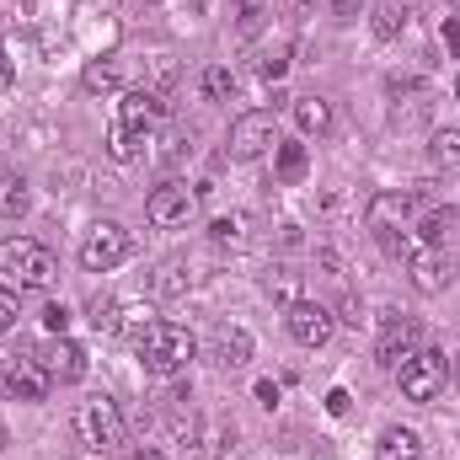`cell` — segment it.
<instances>
[{
	"mask_svg": "<svg viewBox=\"0 0 460 460\" xmlns=\"http://www.w3.org/2000/svg\"><path fill=\"white\" fill-rule=\"evenodd\" d=\"M54 273H59V262H54V252H49L43 241H32V235L0 241V289H11V295L49 289Z\"/></svg>",
	"mask_w": 460,
	"mask_h": 460,
	"instance_id": "6da1fadb",
	"label": "cell"
},
{
	"mask_svg": "<svg viewBox=\"0 0 460 460\" xmlns=\"http://www.w3.org/2000/svg\"><path fill=\"white\" fill-rule=\"evenodd\" d=\"M193 332L188 327H177V322H145V332H139V364L150 369V375H161V380H172V375H182L188 369V358H193Z\"/></svg>",
	"mask_w": 460,
	"mask_h": 460,
	"instance_id": "7a4b0ae2",
	"label": "cell"
},
{
	"mask_svg": "<svg viewBox=\"0 0 460 460\" xmlns=\"http://www.w3.org/2000/svg\"><path fill=\"white\" fill-rule=\"evenodd\" d=\"M70 429H75L81 450H92V456H102V450H118V445H123V412H118V402H108V396L81 402L75 418H70Z\"/></svg>",
	"mask_w": 460,
	"mask_h": 460,
	"instance_id": "3957f363",
	"label": "cell"
},
{
	"mask_svg": "<svg viewBox=\"0 0 460 460\" xmlns=\"http://www.w3.org/2000/svg\"><path fill=\"white\" fill-rule=\"evenodd\" d=\"M396 380H402V396H407V402L434 407V402L445 396V385H450V358H445L439 348H418V353L396 369Z\"/></svg>",
	"mask_w": 460,
	"mask_h": 460,
	"instance_id": "277c9868",
	"label": "cell"
},
{
	"mask_svg": "<svg viewBox=\"0 0 460 460\" xmlns=\"http://www.w3.org/2000/svg\"><path fill=\"white\" fill-rule=\"evenodd\" d=\"M49 391H54V375L43 369V358H32V353L0 358V396H11V402H49Z\"/></svg>",
	"mask_w": 460,
	"mask_h": 460,
	"instance_id": "5b68a950",
	"label": "cell"
},
{
	"mask_svg": "<svg viewBox=\"0 0 460 460\" xmlns=\"http://www.w3.org/2000/svg\"><path fill=\"white\" fill-rule=\"evenodd\" d=\"M279 150V118L273 113H241L230 123V161H257Z\"/></svg>",
	"mask_w": 460,
	"mask_h": 460,
	"instance_id": "8992f818",
	"label": "cell"
},
{
	"mask_svg": "<svg viewBox=\"0 0 460 460\" xmlns=\"http://www.w3.org/2000/svg\"><path fill=\"white\" fill-rule=\"evenodd\" d=\"M123 257H128V230L118 226V220L92 226V235L81 241V268L86 273H113Z\"/></svg>",
	"mask_w": 460,
	"mask_h": 460,
	"instance_id": "52a82bcc",
	"label": "cell"
},
{
	"mask_svg": "<svg viewBox=\"0 0 460 460\" xmlns=\"http://www.w3.org/2000/svg\"><path fill=\"white\" fill-rule=\"evenodd\" d=\"M193 188L188 182H161L155 193H150V204H145V220L155 230H177V226H188L193 220Z\"/></svg>",
	"mask_w": 460,
	"mask_h": 460,
	"instance_id": "ba28073f",
	"label": "cell"
},
{
	"mask_svg": "<svg viewBox=\"0 0 460 460\" xmlns=\"http://www.w3.org/2000/svg\"><path fill=\"white\" fill-rule=\"evenodd\" d=\"M407 279H412L418 295H445V284H450V257H445L439 246H412V252H407Z\"/></svg>",
	"mask_w": 460,
	"mask_h": 460,
	"instance_id": "9c48e42d",
	"label": "cell"
},
{
	"mask_svg": "<svg viewBox=\"0 0 460 460\" xmlns=\"http://www.w3.org/2000/svg\"><path fill=\"white\" fill-rule=\"evenodd\" d=\"M284 322H289V338H295L300 348H322L327 338H332V311L316 305V300H295Z\"/></svg>",
	"mask_w": 460,
	"mask_h": 460,
	"instance_id": "30bf717a",
	"label": "cell"
},
{
	"mask_svg": "<svg viewBox=\"0 0 460 460\" xmlns=\"http://www.w3.org/2000/svg\"><path fill=\"white\" fill-rule=\"evenodd\" d=\"M412 353H418V327H412L407 316H385V327H380V343H375V358H380L385 369H402Z\"/></svg>",
	"mask_w": 460,
	"mask_h": 460,
	"instance_id": "8fae6325",
	"label": "cell"
},
{
	"mask_svg": "<svg viewBox=\"0 0 460 460\" xmlns=\"http://www.w3.org/2000/svg\"><path fill=\"white\" fill-rule=\"evenodd\" d=\"M412 209H418V199L412 193H375L369 199V209H364V220L375 235H385V230H402L412 220Z\"/></svg>",
	"mask_w": 460,
	"mask_h": 460,
	"instance_id": "7c38bea8",
	"label": "cell"
},
{
	"mask_svg": "<svg viewBox=\"0 0 460 460\" xmlns=\"http://www.w3.org/2000/svg\"><path fill=\"white\" fill-rule=\"evenodd\" d=\"M155 118H161V97H155V92H128V97L118 102V123L134 128V134H150Z\"/></svg>",
	"mask_w": 460,
	"mask_h": 460,
	"instance_id": "4fadbf2b",
	"label": "cell"
},
{
	"mask_svg": "<svg viewBox=\"0 0 460 460\" xmlns=\"http://www.w3.org/2000/svg\"><path fill=\"white\" fill-rule=\"evenodd\" d=\"M43 369H49L54 380H81V375H86V348L70 343V338L59 332V338L49 343V364H43Z\"/></svg>",
	"mask_w": 460,
	"mask_h": 460,
	"instance_id": "5bb4252c",
	"label": "cell"
},
{
	"mask_svg": "<svg viewBox=\"0 0 460 460\" xmlns=\"http://www.w3.org/2000/svg\"><path fill=\"white\" fill-rule=\"evenodd\" d=\"M418 450H423V439H418V429H385L380 434V445H375V460H418Z\"/></svg>",
	"mask_w": 460,
	"mask_h": 460,
	"instance_id": "9a60e30c",
	"label": "cell"
},
{
	"mask_svg": "<svg viewBox=\"0 0 460 460\" xmlns=\"http://www.w3.org/2000/svg\"><path fill=\"white\" fill-rule=\"evenodd\" d=\"M295 123H300L305 139H322V134L332 128V102H322V97H300V102H295Z\"/></svg>",
	"mask_w": 460,
	"mask_h": 460,
	"instance_id": "2e32d148",
	"label": "cell"
},
{
	"mask_svg": "<svg viewBox=\"0 0 460 460\" xmlns=\"http://www.w3.org/2000/svg\"><path fill=\"white\" fill-rule=\"evenodd\" d=\"M460 215L456 209H450V204H434V209H423V215H418V241H423V246H439V241H445V235H450V226H456Z\"/></svg>",
	"mask_w": 460,
	"mask_h": 460,
	"instance_id": "e0dca14e",
	"label": "cell"
},
{
	"mask_svg": "<svg viewBox=\"0 0 460 460\" xmlns=\"http://www.w3.org/2000/svg\"><path fill=\"white\" fill-rule=\"evenodd\" d=\"M429 155H434V166H460V128H434V139H429Z\"/></svg>",
	"mask_w": 460,
	"mask_h": 460,
	"instance_id": "ac0fdd59",
	"label": "cell"
},
{
	"mask_svg": "<svg viewBox=\"0 0 460 460\" xmlns=\"http://www.w3.org/2000/svg\"><path fill=\"white\" fill-rule=\"evenodd\" d=\"M402 22H407L402 0H380V5H375V38H380V43H391V38L402 32Z\"/></svg>",
	"mask_w": 460,
	"mask_h": 460,
	"instance_id": "d6986e66",
	"label": "cell"
},
{
	"mask_svg": "<svg viewBox=\"0 0 460 460\" xmlns=\"http://www.w3.org/2000/svg\"><path fill=\"white\" fill-rule=\"evenodd\" d=\"M128 316H139V311H128V305H118V300H97V305H92L97 332H123V327H128Z\"/></svg>",
	"mask_w": 460,
	"mask_h": 460,
	"instance_id": "ffe728a7",
	"label": "cell"
},
{
	"mask_svg": "<svg viewBox=\"0 0 460 460\" xmlns=\"http://www.w3.org/2000/svg\"><path fill=\"white\" fill-rule=\"evenodd\" d=\"M252 358V338L241 332V327H230V332H220V364H230V369H241Z\"/></svg>",
	"mask_w": 460,
	"mask_h": 460,
	"instance_id": "44dd1931",
	"label": "cell"
},
{
	"mask_svg": "<svg viewBox=\"0 0 460 460\" xmlns=\"http://www.w3.org/2000/svg\"><path fill=\"white\" fill-rule=\"evenodd\" d=\"M139 145H145V134H134V128H123V123L108 128V155H113V161H134Z\"/></svg>",
	"mask_w": 460,
	"mask_h": 460,
	"instance_id": "7402d4cb",
	"label": "cell"
},
{
	"mask_svg": "<svg viewBox=\"0 0 460 460\" xmlns=\"http://www.w3.org/2000/svg\"><path fill=\"white\" fill-rule=\"evenodd\" d=\"M305 145H279V182H300L305 177Z\"/></svg>",
	"mask_w": 460,
	"mask_h": 460,
	"instance_id": "603a6c76",
	"label": "cell"
},
{
	"mask_svg": "<svg viewBox=\"0 0 460 460\" xmlns=\"http://www.w3.org/2000/svg\"><path fill=\"white\" fill-rule=\"evenodd\" d=\"M204 97H209V102H226V97H235V70H226V65L204 70Z\"/></svg>",
	"mask_w": 460,
	"mask_h": 460,
	"instance_id": "cb8c5ba5",
	"label": "cell"
},
{
	"mask_svg": "<svg viewBox=\"0 0 460 460\" xmlns=\"http://www.w3.org/2000/svg\"><path fill=\"white\" fill-rule=\"evenodd\" d=\"M209 235H215V246H241L246 241V215H220L209 226Z\"/></svg>",
	"mask_w": 460,
	"mask_h": 460,
	"instance_id": "d4e9b609",
	"label": "cell"
},
{
	"mask_svg": "<svg viewBox=\"0 0 460 460\" xmlns=\"http://www.w3.org/2000/svg\"><path fill=\"white\" fill-rule=\"evenodd\" d=\"M0 215H27V188L22 182H0Z\"/></svg>",
	"mask_w": 460,
	"mask_h": 460,
	"instance_id": "484cf974",
	"label": "cell"
},
{
	"mask_svg": "<svg viewBox=\"0 0 460 460\" xmlns=\"http://www.w3.org/2000/svg\"><path fill=\"white\" fill-rule=\"evenodd\" d=\"M81 86H86V92H113V86H118V70H113V65H92V70L81 75Z\"/></svg>",
	"mask_w": 460,
	"mask_h": 460,
	"instance_id": "4316f807",
	"label": "cell"
},
{
	"mask_svg": "<svg viewBox=\"0 0 460 460\" xmlns=\"http://www.w3.org/2000/svg\"><path fill=\"white\" fill-rule=\"evenodd\" d=\"M155 289H161V295H182V289H188L182 262H166V268H161V279H155Z\"/></svg>",
	"mask_w": 460,
	"mask_h": 460,
	"instance_id": "83f0119b",
	"label": "cell"
},
{
	"mask_svg": "<svg viewBox=\"0 0 460 460\" xmlns=\"http://www.w3.org/2000/svg\"><path fill=\"white\" fill-rule=\"evenodd\" d=\"M268 295H279L284 305H295V300H300V295H295V273H284V268H279V279H268Z\"/></svg>",
	"mask_w": 460,
	"mask_h": 460,
	"instance_id": "f1b7e54d",
	"label": "cell"
},
{
	"mask_svg": "<svg viewBox=\"0 0 460 460\" xmlns=\"http://www.w3.org/2000/svg\"><path fill=\"white\" fill-rule=\"evenodd\" d=\"M257 22H262V5L257 0H241V32H257Z\"/></svg>",
	"mask_w": 460,
	"mask_h": 460,
	"instance_id": "f546056e",
	"label": "cell"
},
{
	"mask_svg": "<svg viewBox=\"0 0 460 460\" xmlns=\"http://www.w3.org/2000/svg\"><path fill=\"white\" fill-rule=\"evenodd\" d=\"M65 322H70L65 305H49V311H43V327H49V332H65Z\"/></svg>",
	"mask_w": 460,
	"mask_h": 460,
	"instance_id": "4dcf8cb0",
	"label": "cell"
},
{
	"mask_svg": "<svg viewBox=\"0 0 460 460\" xmlns=\"http://www.w3.org/2000/svg\"><path fill=\"white\" fill-rule=\"evenodd\" d=\"M439 38H445V49H450V54H460V22H456V16H445Z\"/></svg>",
	"mask_w": 460,
	"mask_h": 460,
	"instance_id": "1f68e13d",
	"label": "cell"
},
{
	"mask_svg": "<svg viewBox=\"0 0 460 460\" xmlns=\"http://www.w3.org/2000/svg\"><path fill=\"white\" fill-rule=\"evenodd\" d=\"M11 322H16V295H11V289H0V332H5Z\"/></svg>",
	"mask_w": 460,
	"mask_h": 460,
	"instance_id": "d6a6232c",
	"label": "cell"
},
{
	"mask_svg": "<svg viewBox=\"0 0 460 460\" xmlns=\"http://www.w3.org/2000/svg\"><path fill=\"white\" fill-rule=\"evenodd\" d=\"M257 402L273 407V402H279V385H273V380H257Z\"/></svg>",
	"mask_w": 460,
	"mask_h": 460,
	"instance_id": "836d02e7",
	"label": "cell"
},
{
	"mask_svg": "<svg viewBox=\"0 0 460 460\" xmlns=\"http://www.w3.org/2000/svg\"><path fill=\"white\" fill-rule=\"evenodd\" d=\"M11 81H16V65H11V59H5V49H0V86H11Z\"/></svg>",
	"mask_w": 460,
	"mask_h": 460,
	"instance_id": "e575fe53",
	"label": "cell"
},
{
	"mask_svg": "<svg viewBox=\"0 0 460 460\" xmlns=\"http://www.w3.org/2000/svg\"><path fill=\"white\" fill-rule=\"evenodd\" d=\"M128 460H166V456H161V450H134Z\"/></svg>",
	"mask_w": 460,
	"mask_h": 460,
	"instance_id": "d590c367",
	"label": "cell"
},
{
	"mask_svg": "<svg viewBox=\"0 0 460 460\" xmlns=\"http://www.w3.org/2000/svg\"><path fill=\"white\" fill-rule=\"evenodd\" d=\"M450 380H460V364H450Z\"/></svg>",
	"mask_w": 460,
	"mask_h": 460,
	"instance_id": "8d00e7d4",
	"label": "cell"
},
{
	"mask_svg": "<svg viewBox=\"0 0 460 460\" xmlns=\"http://www.w3.org/2000/svg\"><path fill=\"white\" fill-rule=\"evenodd\" d=\"M456 97H460V86H456Z\"/></svg>",
	"mask_w": 460,
	"mask_h": 460,
	"instance_id": "74e56055",
	"label": "cell"
}]
</instances>
